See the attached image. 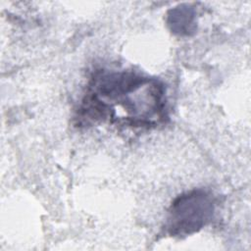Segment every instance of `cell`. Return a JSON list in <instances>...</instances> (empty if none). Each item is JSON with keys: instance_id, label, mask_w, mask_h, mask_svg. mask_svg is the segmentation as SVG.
<instances>
[{"instance_id": "cell-1", "label": "cell", "mask_w": 251, "mask_h": 251, "mask_svg": "<svg viewBox=\"0 0 251 251\" xmlns=\"http://www.w3.org/2000/svg\"><path fill=\"white\" fill-rule=\"evenodd\" d=\"M166 87L155 77L128 70L95 71L76 111L77 126L108 123L150 129L168 120Z\"/></svg>"}, {"instance_id": "cell-2", "label": "cell", "mask_w": 251, "mask_h": 251, "mask_svg": "<svg viewBox=\"0 0 251 251\" xmlns=\"http://www.w3.org/2000/svg\"><path fill=\"white\" fill-rule=\"evenodd\" d=\"M216 199L208 190L197 188L178 195L168 211L166 230L171 236H187L199 231L213 219Z\"/></svg>"}]
</instances>
